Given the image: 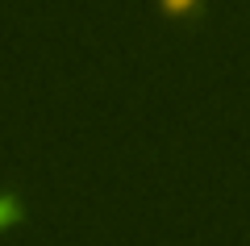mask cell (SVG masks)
I'll return each instance as SVG.
<instances>
[{
    "instance_id": "6da1fadb",
    "label": "cell",
    "mask_w": 250,
    "mask_h": 246,
    "mask_svg": "<svg viewBox=\"0 0 250 246\" xmlns=\"http://www.w3.org/2000/svg\"><path fill=\"white\" fill-rule=\"evenodd\" d=\"M21 196L17 192H0V229H9V225H17L21 221Z\"/></svg>"
},
{
    "instance_id": "7a4b0ae2",
    "label": "cell",
    "mask_w": 250,
    "mask_h": 246,
    "mask_svg": "<svg viewBox=\"0 0 250 246\" xmlns=\"http://www.w3.org/2000/svg\"><path fill=\"white\" fill-rule=\"evenodd\" d=\"M200 0H159V9L167 13V17H184V13H196Z\"/></svg>"
}]
</instances>
